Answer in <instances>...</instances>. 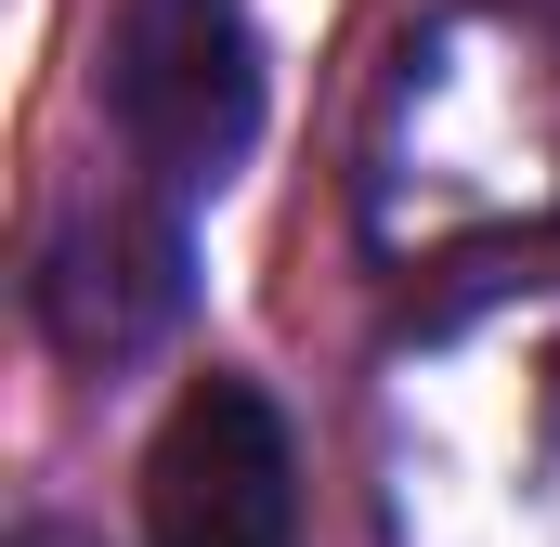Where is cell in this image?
Wrapping results in <instances>:
<instances>
[{
  "mask_svg": "<svg viewBox=\"0 0 560 547\" xmlns=\"http://www.w3.org/2000/svg\"><path fill=\"white\" fill-rule=\"evenodd\" d=\"M118 131L156 183H222L261 131V26L248 0H131L118 13Z\"/></svg>",
  "mask_w": 560,
  "mask_h": 547,
  "instance_id": "6da1fadb",
  "label": "cell"
},
{
  "mask_svg": "<svg viewBox=\"0 0 560 547\" xmlns=\"http://www.w3.org/2000/svg\"><path fill=\"white\" fill-rule=\"evenodd\" d=\"M183 313V222L170 209H131V196H92L52 222L39 248V326L66 365H131L143 339H170Z\"/></svg>",
  "mask_w": 560,
  "mask_h": 547,
  "instance_id": "3957f363",
  "label": "cell"
},
{
  "mask_svg": "<svg viewBox=\"0 0 560 547\" xmlns=\"http://www.w3.org/2000/svg\"><path fill=\"white\" fill-rule=\"evenodd\" d=\"M13 547H105V535H79V522H26Z\"/></svg>",
  "mask_w": 560,
  "mask_h": 547,
  "instance_id": "277c9868",
  "label": "cell"
},
{
  "mask_svg": "<svg viewBox=\"0 0 560 547\" xmlns=\"http://www.w3.org/2000/svg\"><path fill=\"white\" fill-rule=\"evenodd\" d=\"M143 535L156 547H300V443L275 392L196 379L143 443Z\"/></svg>",
  "mask_w": 560,
  "mask_h": 547,
  "instance_id": "7a4b0ae2",
  "label": "cell"
}]
</instances>
